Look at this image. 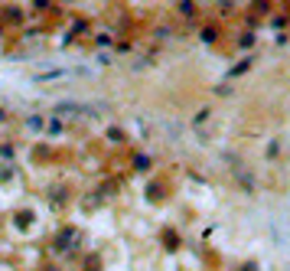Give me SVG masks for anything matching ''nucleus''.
<instances>
[{"mask_svg": "<svg viewBox=\"0 0 290 271\" xmlns=\"http://www.w3.org/2000/svg\"><path fill=\"white\" fill-rule=\"evenodd\" d=\"M0 121H7V111H0Z\"/></svg>", "mask_w": 290, "mask_h": 271, "instance_id": "f03ea898", "label": "nucleus"}, {"mask_svg": "<svg viewBox=\"0 0 290 271\" xmlns=\"http://www.w3.org/2000/svg\"><path fill=\"white\" fill-rule=\"evenodd\" d=\"M215 36H218V30H205L202 33V43H215Z\"/></svg>", "mask_w": 290, "mask_h": 271, "instance_id": "f257e3e1", "label": "nucleus"}]
</instances>
